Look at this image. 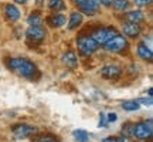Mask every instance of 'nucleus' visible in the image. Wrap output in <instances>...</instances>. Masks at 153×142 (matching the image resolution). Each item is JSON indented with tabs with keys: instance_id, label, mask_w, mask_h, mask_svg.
Returning a JSON list of instances; mask_svg holds the SVG:
<instances>
[{
	"instance_id": "5",
	"label": "nucleus",
	"mask_w": 153,
	"mask_h": 142,
	"mask_svg": "<svg viewBox=\"0 0 153 142\" xmlns=\"http://www.w3.org/2000/svg\"><path fill=\"white\" fill-rule=\"evenodd\" d=\"M38 132L37 126L33 125H27V124H20V125H14L13 126V135L17 139H23V138L27 137H33Z\"/></svg>"
},
{
	"instance_id": "26",
	"label": "nucleus",
	"mask_w": 153,
	"mask_h": 142,
	"mask_svg": "<svg viewBox=\"0 0 153 142\" xmlns=\"http://www.w3.org/2000/svg\"><path fill=\"white\" fill-rule=\"evenodd\" d=\"M135 3L137 6H149L152 3V0H135Z\"/></svg>"
},
{
	"instance_id": "6",
	"label": "nucleus",
	"mask_w": 153,
	"mask_h": 142,
	"mask_svg": "<svg viewBox=\"0 0 153 142\" xmlns=\"http://www.w3.org/2000/svg\"><path fill=\"white\" fill-rule=\"evenodd\" d=\"M128 47V40L123 36H115L112 40H109L108 43H105V49L111 51V53H120Z\"/></svg>"
},
{
	"instance_id": "31",
	"label": "nucleus",
	"mask_w": 153,
	"mask_h": 142,
	"mask_svg": "<svg viewBox=\"0 0 153 142\" xmlns=\"http://www.w3.org/2000/svg\"><path fill=\"white\" fill-rule=\"evenodd\" d=\"M153 90H152V88H149V90H148V94H149V97H152V95H153Z\"/></svg>"
},
{
	"instance_id": "20",
	"label": "nucleus",
	"mask_w": 153,
	"mask_h": 142,
	"mask_svg": "<svg viewBox=\"0 0 153 142\" xmlns=\"http://www.w3.org/2000/svg\"><path fill=\"white\" fill-rule=\"evenodd\" d=\"M112 4H114L115 10L125 11V10H128V7H129V1H128V0H114Z\"/></svg>"
},
{
	"instance_id": "17",
	"label": "nucleus",
	"mask_w": 153,
	"mask_h": 142,
	"mask_svg": "<svg viewBox=\"0 0 153 142\" xmlns=\"http://www.w3.org/2000/svg\"><path fill=\"white\" fill-rule=\"evenodd\" d=\"M27 23L30 26H33V27H40V26L43 24V19H41V16L37 14V13H31V14L27 17Z\"/></svg>"
},
{
	"instance_id": "18",
	"label": "nucleus",
	"mask_w": 153,
	"mask_h": 142,
	"mask_svg": "<svg viewBox=\"0 0 153 142\" xmlns=\"http://www.w3.org/2000/svg\"><path fill=\"white\" fill-rule=\"evenodd\" d=\"M72 135H74V138L78 142H88V139H89L88 132L84 131V129H75V131L72 132Z\"/></svg>"
},
{
	"instance_id": "4",
	"label": "nucleus",
	"mask_w": 153,
	"mask_h": 142,
	"mask_svg": "<svg viewBox=\"0 0 153 142\" xmlns=\"http://www.w3.org/2000/svg\"><path fill=\"white\" fill-rule=\"evenodd\" d=\"M115 36H118L116 28H114V27H102V28L95 30L91 37L97 41V44H105V43H108L109 40H112Z\"/></svg>"
},
{
	"instance_id": "30",
	"label": "nucleus",
	"mask_w": 153,
	"mask_h": 142,
	"mask_svg": "<svg viewBox=\"0 0 153 142\" xmlns=\"http://www.w3.org/2000/svg\"><path fill=\"white\" fill-rule=\"evenodd\" d=\"M16 3H19V4H24V3H27V0H14Z\"/></svg>"
},
{
	"instance_id": "1",
	"label": "nucleus",
	"mask_w": 153,
	"mask_h": 142,
	"mask_svg": "<svg viewBox=\"0 0 153 142\" xmlns=\"http://www.w3.org/2000/svg\"><path fill=\"white\" fill-rule=\"evenodd\" d=\"M7 66L19 75L26 77V78H33L37 74V67L27 58H11Z\"/></svg>"
},
{
	"instance_id": "11",
	"label": "nucleus",
	"mask_w": 153,
	"mask_h": 142,
	"mask_svg": "<svg viewBox=\"0 0 153 142\" xmlns=\"http://www.w3.org/2000/svg\"><path fill=\"white\" fill-rule=\"evenodd\" d=\"M4 14L10 22H17V20L20 19V11H19V9H17L14 4H10V3L4 6Z\"/></svg>"
},
{
	"instance_id": "16",
	"label": "nucleus",
	"mask_w": 153,
	"mask_h": 142,
	"mask_svg": "<svg viewBox=\"0 0 153 142\" xmlns=\"http://www.w3.org/2000/svg\"><path fill=\"white\" fill-rule=\"evenodd\" d=\"M81 23H82V14L78 13V11H74V13H71V17H70L68 28H70V30H74V28H76Z\"/></svg>"
},
{
	"instance_id": "19",
	"label": "nucleus",
	"mask_w": 153,
	"mask_h": 142,
	"mask_svg": "<svg viewBox=\"0 0 153 142\" xmlns=\"http://www.w3.org/2000/svg\"><path fill=\"white\" fill-rule=\"evenodd\" d=\"M48 7L51 10H64L65 9V3H64V0H48Z\"/></svg>"
},
{
	"instance_id": "3",
	"label": "nucleus",
	"mask_w": 153,
	"mask_h": 142,
	"mask_svg": "<svg viewBox=\"0 0 153 142\" xmlns=\"http://www.w3.org/2000/svg\"><path fill=\"white\" fill-rule=\"evenodd\" d=\"M76 46H78V50L84 55H91L98 50L97 41L92 37H89V36H81V37H78L76 38Z\"/></svg>"
},
{
	"instance_id": "9",
	"label": "nucleus",
	"mask_w": 153,
	"mask_h": 142,
	"mask_svg": "<svg viewBox=\"0 0 153 142\" xmlns=\"http://www.w3.org/2000/svg\"><path fill=\"white\" fill-rule=\"evenodd\" d=\"M101 75L106 78V80H118L122 75V68L115 64H109V66H105L101 70Z\"/></svg>"
},
{
	"instance_id": "2",
	"label": "nucleus",
	"mask_w": 153,
	"mask_h": 142,
	"mask_svg": "<svg viewBox=\"0 0 153 142\" xmlns=\"http://www.w3.org/2000/svg\"><path fill=\"white\" fill-rule=\"evenodd\" d=\"M153 128H152V121L149 120L148 122H137L133 124L132 128V137L139 139V141H148L152 138Z\"/></svg>"
},
{
	"instance_id": "10",
	"label": "nucleus",
	"mask_w": 153,
	"mask_h": 142,
	"mask_svg": "<svg viewBox=\"0 0 153 142\" xmlns=\"http://www.w3.org/2000/svg\"><path fill=\"white\" fill-rule=\"evenodd\" d=\"M123 33L128 36V37H132L135 38L140 34V26H137L135 23H125L123 24Z\"/></svg>"
},
{
	"instance_id": "8",
	"label": "nucleus",
	"mask_w": 153,
	"mask_h": 142,
	"mask_svg": "<svg viewBox=\"0 0 153 142\" xmlns=\"http://www.w3.org/2000/svg\"><path fill=\"white\" fill-rule=\"evenodd\" d=\"M45 30H44L41 26L40 27H33L30 26L26 31V37H27L28 41H33V43H41L44 38H45Z\"/></svg>"
},
{
	"instance_id": "21",
	"label": "nucleus",
	"mask_w": 153,
	"mask_h": 142,
	"mask_svg": "<svg viewBox=\"0 0 153 142\" xmlns=\"http://www.w3.org/2000/svg\"><path fill=\"white\" fill-rule=\"evenodd\" d=\"M139 107L140 105L137 104V101H125L122 104V108L125 111H136V109H139Z\"/></svg>"
},
{
	"instance_id": "32",
	"label": "nucleus",
	"mask_w": 153,
	"mask_h": 142,
	"mask_svg": "<svg viewBox=\"0 0 153 142\" xmlns=\"http://www.w3.org/2000/svg\"><path fill=\"white\" fill-rule=\"evenodd\" d=\"M37 3L38 4H43V0H37Z\"/></svg>"
},
{
	"instance_id": "29",
	"label": "nucleus",
	"mask_w": 153,
	"mask_h": 142,
	"mask_svg": "<svg viewBox=\"0 0 153 142\" xmlns=\"http://www.w3.org/2000/svg\"><path fill=\"white\" fill-rule=\"evenodd\" d=\"M98 3L102 6H112L114 0H98Z\"/></svg>"
},
{
	"instance_id": "14",
	"label": "nucleus",
	"mask_w": 153,
	"mask_h": 142,
	"mask_svg": "<svg viewBox=\"0 0 153 142\" xmlns=\"http://www.w3.org/2000/svg\"><path fill=\"white\" fill-rule=\"evenodd\" d=\"M62 63H64L67 67H70V68H74V67H76V64H78V60H76L75 53H74V51H67L65 54L62 55Z\"/></svg>"
},
{
	"instance_id": "15",
	"label": "nucleus",
	"mask_w": 153,
	"mask_h": 142,
	"mask_svg": "<svg viewBox=\"0 0 153 142\" xmlns=\"http://www.w3.org/2000/svg\"><path fill=\"white\" fill-rule=\"evenodd\" d=\"M126 19H128V22L129 23L139 24V23H142L143 20H145V16H143V13L140 10H135V11L128 13V14H126Z\"/></svg>"
},
{
	"instance_id": "12",
	"label": "nucleus",
	"mask_w": 153,
	"mask_h": 142,
	"mask_svg": "<svg viewBox=\"0 0 153 142\" xmlns=\"http://www.w3.org/2000/svg\"><path fill=\"white\" fill-rule=\"evenodd\" d=\"M47 23H48L51 27H61V26H64V23H65V16H64V14H60V13L51 14V16L47 19Z\"/></svg>"
},
{
	"instance_id": "25",
	"label": "nucleus",
	"mask_w": 153,
	"mask_h": 142,
	"mask_svg": "<svg viewBox=\"0 0 153 142\" xmlns=\"http://www.w3.org/2000/svg\"><path fill=\"white\" fill-rule=\"evenodd\" d=\"M137 104H145V105H148V107H150L152 105V99H150V97L149 98H140V99H137Z\"/></svg>"
},
{
	"instance_id": "7",
	"label": "nucleus",
	"mask_w": 153,
	"mask_h": 142,
	"mask_svg": "<svg viewBox=\"0 0 153 142\" xmlns=\"http://www.w3.org/2000/svg\"><path fill=\"white\" fill-rule=\"evenodd\" d=\"M74 1L76 7L88 16H94L99 10L98 0H74Z\"/></svg>"
},
{
	"instance_id": "13",
	"label": "nucleus",
	"mask_w": 153,
	"mask_h": 142,
	"mask_svg": "<svg viewBox=\"0 0 153 142\" xmlns=\"http://www.w3.org/2000/svg\"><path fill=\"white\" fill-rule=\"evenodd\" d=\"M137 54H139V57L142 60H146V61H152V58H153L152 50L149 49L146 44H139L137 46Z\"/></svg>"
},
{
	"instance_id": "23",
	"label": "nucleus",
	"mask_w": 153,
	"mask_h": 142,
	"mask_svg": "<svg viewBox=\"0 0 153 142\" xmlns=\"http://www.w3.org/2000/svg\"><path fill=\"white\" fill-rule=\"evenodd\" d=\"M102 142H132V141L128 137H123V138H105Z\"/></svg>"
},
{
	"instance_id": "28",
	"label": "nucleus",
	"mask_w": 153,
	"mask_h": 142,
	"mask_svg": "<svg viewBox=\"0 0 153 142\" xmlns=\"http://www.w3.org/2000/svg\"><path fill=\"white\" fill-rule=\"evenodd\" d=\"M116 120H118V115L115 114V112H111V114H108V121H109V122H115Z\"/></svg>"
},
{
	"instance_id": "24",
	"label": "nucleus",
	"mask_w": 153,
	"mask_h": 142,
	"mask_svg": "<svg viewBox=\"0 0 153 142\" xmlns=\"http://www.w3.org/2000/svg\"><path fill=\"white\" fill-rule=\"evenodd\" d=\"M132 128H133V124H126L122 132L125 134L126 137H132Z\"/></svg>"
},
{
	"instance_id": "22",
	"label": "nucleus",
	"mask_w": 153,
	"mask_h": 142,
	"mask_svg": "<svg viewBox=\"0 0 153 142\" xmlns=\"http://www.w3.org/2000/svg\"><path fill=\"white\" fill-rule=\"evenodd\" d=\"M36 142H60V139L51 134H45V135H41L40 138H37Z\"/></svg>"
},
{
	"instance_id": "27",
	"label": "nucleus",
	"mask_w": 153,
	"mask_h": 142,
	"mask_svg": "<svg viewBox=\"0 0 153 142\" xmlns=\"http://www.w3.org/2000/svg\"><path fill=\"white\" fill-rule=\"evenodd\" d=\"M99 117H101V120H99V126L104 128V126H106V117H105L104 114H101Z\"/></svg>"
}]
</instances>
